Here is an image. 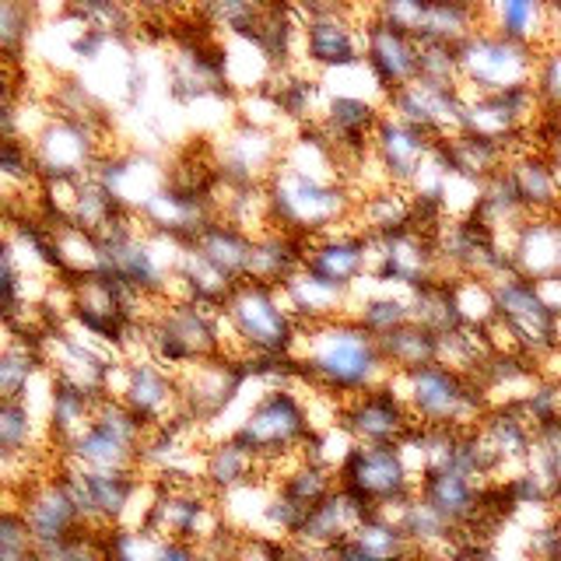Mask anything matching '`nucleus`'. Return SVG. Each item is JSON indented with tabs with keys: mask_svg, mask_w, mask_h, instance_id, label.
I'll return each instance as SVG.
<instances>
[{
	"mask_svg": "<svg viewBox=\"0 0 561 561\" xmlns=\"http://www.w3.org/2000/svg\"><path fill=\"white\" fill-rule=\"evenodd\" d=\"M291 358L298 382L309 386L312 393L333 397L341 403L393 379L379 337H373L355 316L302 327Z\"/></svg>",
	"mask_w": 561,
	"mask_h": 561,
	"instance_id": "obj_1",
	"label": "nucleus"
},
{
	"mask_svg": "<svg viewBox=\"0 0 561 561\" xmlns=\"http://www.w3.org/2000/svg\"><path fill=\"white\" fill-rule=\"evenodd\" d=\"M225 355L239 358H288L298 344V320L274 285L242 280L221 306Z\"/></svg>",
	"mask_w": 561,
	"mask_h": 561,
	"instance_id": "obj_2",
	"label": "nucleus"
},
{
	"mask_svg": "<svg viewBox=\"0 0 561 561\" xmlns=\"http://www.w3.org/2000/svg\"><path fill=\"white\" fill-rule=\"evenodd\" d=\"M267 201L274 228L309 242L347 225L358 210L351 183L320 180V175H306L288 165H277V172L267 180Z\"/></svg>",
	"mask_w": 561,
	"mask_h": 561,
	"instance_id": "obj_3",
	"label": "nucleus"
},
{
	"mask_svg": "<svg viewBox=\"0 0 561 561\" xmlns=\"http://www.w3.org/2000/svg\"><path fill=\"white\" fill-rule=\"evenodd\" d=\"M397 393L408 403L417 428H446V432H478L491 414L488 397L470 376L432 362L414 373H393Z\"/></svg>",
	"mask_w": 561,
	"mask_h": 561,
	"instance_id": "obj_4",
	"label": "nucleus"
},
{
	"mask_svg": "<svg viewBox=\"0 0 561 561\" xmlns=\"http://www.w3.org/2000/svg\"><path fill=\"white\" fill-rule=\"evenodd\" d=\"M312 435L316 428H312L309 400L302 397V382H285V386H267L228 438H236L253 456H260L263 467H271L302 453Z\"/></svg>",
	"mask_w": 561,
	"mask_h": 561,
	"instance_id": "obj_5",
	"label": "nucleus"
},
{
	"mask_svg": "<svg viewBox=\"0 0 561 561\" xmlns=\"http://www.w3.org/2000/svg\"><path fill=\"white\" fill-rule=\"evenodd\" d=\"M145 341L148 355L172 376H180L193 365L225 355L221 309H207L197 302H165L154 309Z\"/></svg>",
	"mask_w": 561,
	"mask_h": 561,
	"instance_id": "obj_6",
	"label": "nucleus"
},
{
	"mask_svg": "<svg viewBox=\"0 0 561 561\" xmlns=\"http://www.w3.org/2000/svg\"><path fill=\"white\" fill-rule=\"evenodd\" d=\"M148 425L119 397H102L95 421L64 449V463L92 473L140 470V453L148 443Z\"/></svg>",
	"mask_w": 561,
	"mask_h": 561,
	"instance_id": "obj_7",
	"label": "nucleus"
},
{
	"mask_svg": "<svg viewBox=\"0 0 561 561\" xmlns=\"http://www.w3.org/2000/svg\"><path fill=\"white\" fill-rule=\"evenodd\" d=\"M537 57L540 53L530 46H519L491 28H478L470 39L456 46L463 95H505L516 88H530Z\"/></svg>",
	"mask_w": 561,
	"mask_h": 561,
	"instance_id": "obj_8",
	"label": "nucleus"
},
{
	"mask_svg": "<svg viewBox=\"0 0 561 561\" xmlns=\"http://www.w3.org/2000/svg\"><path fill=\"white\" fill-rule=\"evenodd\" d=\"M337 484L368 513H397L417 495V481L397 446H355L337 470Z\"/></svg>",
	"mask_w": 561,
	"mask_h": 561,
	"instance_id": "obj_9",
	"label": "nucleus"
},
{
	"mask_svg": "<svg viewBox=\"0 0 561 561\" xmlns=\"http://www.w3.org/2000/svg\"><path fill=\"white\" fill-rule=\"evenodd\" d=\"M355 14L358 11L337 8V4L298 8V22H302L298 57L327 70V75L365 64V22H358Z\"/></svg>",
	"mask_w": 561,
	"mask_h": 561,
	"instance_id": "obj_10",
	"label": "nucleus"
},
{
	"mask_svg": "<svg viewBox=\"0 0 561 561\" xmlns=\"http://www.w3.org/2000/svg\"><path fill=\"white\" fill-rule=\"evenodd\" d=\"M105 127L70 116H53L49 127L32 140L35 165H39L43 183H81L95 172Z\"/></svg>",
	"mask_w": 561,
	"mask_h": 561,
	"instance_id": "obj_11",
	"label": "nucleus"
},
{
	"mask_svg": "<svg viewBox=\"0 0 561 561\" xmlns=\"http://www.w3.org/2000/svg\"><path fill=\"white\" fill-rule=\"evenodd\" d=\"M105 397H119L148 428H162L183 414L180 376H172L151 355L116 362L110 373V386H105Z\"/></svg>",
	"mask_w": 561,
	"mask_h": 561,
	"instance_id": "obj_12",
	"label": "nucleus"
},
{
	"mask_svg": "<svg viewBox=\"0 0 561 561\" xmlns=\"http://www.w3.org/2000/svg\"><path fill=\"white\" fill-rule=\"evenodd\" d=\"M250 382H260V379H253L250 358H239V355H218L210 362L186 368V373H180L183 417L193 421L197 428L210 425V421H218L232 408Z\"/></svg>",
	"mask_w": 561,
	"mask_h": 561,
	"instance_id": "obj_13",
	"label": "nucleus"
},
{
	"mask_svg": "<svg viewBox=\"0 0 561 561\" xmlns=\"http://www.w3.org/2000/svg\"><path fill=\"white\" fill-rule=\"evenodd\" d=\"M495 320L513 333L523 355L543 358L548 351L558 347V316L543 306L537 291V280L523 274H508L495 280Z\"/></svg>",
	"mask_w": 561,
	"mask_h": 561,
	"instance_id": "obj_14",
	"label": "nucleus"
},
{
	"mask_svg": "<svg viewBox=\"0 0 561 561\" xmlns=\"http://www.w3.org/2000/svg\"><path fill=\"white\" fill-rule=\"evenodd\" d=\"M285 145L288 140L277 137V130H263L239 119L210 148V158H215V169L225 186H267L280 165Z\"/></svg>",
	"mask_w": 561,
	"mask_h": 561,
	"instance_id": "obj_15",
	"label": "nucleus"
},
{
	"mask_svg": "<svg viewBox=\"0 0 561 561\" xmlns=\"http://www.w3.org/2000/svg\"><path fill=\"white\" fill-rule=\"evenodd\" d=\"M341 425L358 446H400L417 425L393 379L341 403Z\"/></svg>",
	"mask_w": 561,
	"mask_h": 561,
	"instance_id": "obj_16",
	"label": "nucleus"
},
{
	"mask_svg": "<svg viewBox=\"0 0 561 561\" xmlns=\"http://www.w3.org/2000/svg\"><path fill=\"white\" fill-rule=\"evenodd\" d=\"M463 88L453 84H432V81H411L386 95V113L411 123V127L425 130L435 140H446L463 130Z\"/></svg>",
	"mask_w": 561,
	"mask_h": 561,
	"instance_id": "obj_17",
	"label": "nucleus"
},
{
	"mask_svg": "<svg viewBox=\"0 0 561 561\" xmlns=\"http://www.w3.org/2000/svg\"><path fill=\"white\" fill-rule=\"evenodd\" d=\"M417 57L421 43L414 35L379 22L373 18V8L365 11V67L382 95H393L397 88L417 81Z\"/></svg>",
	"mask_w": 561,
	"mask_h": 561,
	"instance_id": "obj_18",
	"label": "nucleus"
},
{
	"mask_svg": "<svg viewBox=\"0 0 561 561\" xmlns=\"http://www.w3.org/2000/svg\"><path fill=\"white\" fill-rule=\"evenodd\" d=\"M435 145L438 140L428 137L425 130H417V127H411V123H403V119L386 113L376 137H373V154H376L379 169L386 172V183L400 186V190H411L417 175L425 172V165L432 162Z\"/></svg>",
	"mask_w": 561,
	"mask_h": 561,
	"instance_id": "obj_19",
	"label": "nucleus"
},
{
	"mask_svg": "<svg viewBox=\"0 0 561 561\" xmlns=\"http://www.w3.org/2000/svg\"><path fill=\"white\" fill-rule=\"evenodd\" d=\"M302 267L330 280V285L358 291L362 280L368 277V236L351 221L333 228V232L309 242Z\"/></svg>",
	"mask_w": 561,
	"mask_h": 561,
	"instance_id": "obj_20",
	"label": "nucleus"
},
{
	"mask_svg": "<svg viewBox=\"0 0 561 561\" xmlns=\"http://www.w3.org/2000/svg\"><path fill=\"white\" fill-rule=\"evenodd\" d=\"M505 175L530 218L561 215V180H558V172H554L543 145L519 140V145L508 151Z\"/></svg>",
	"mask_w": 561,
	"mask_h": 561,
	"instance_id": "obj_21",
	"label": "nucleus"
},
{
	"mask_svg": "<svg viewBox=\"0 0 561 561\" xmlns=\"http://www.w3.org/2000/svg\"><path fill=\"white\" fill-rule=\"evenodd\" d=\"M365 516H373V513L337 484V491H330L320 505L309 508L306 523L298 526V534L291 540L312 543V548H344V543L355 537Z\"/></svg>",
	"mask_w": 561,
	"mask_h": 561,
	"instance_id": "obj_22",
	"label": "nucleus"
},
{
	"mask_svg": "<svg viewBox=\"0 0 561 561\" xmlns=\"http://www.w3.org/2000/svg\"><path fill=\"white\" fill-rule=\"evenodd\" d=\"M508 253H513L516 274L530 277V280L561 274V215L530 218L516 232L513 250Z\"/></svg>",
	"mask_w": 561,
	"mask_h": 561,
	"instance_id": "obj_23",
	"label": "nucleus"
},
{
	"mask_svg": "<svg viewBox=\"0 0 561 561\" xmlns=\"http://www.w3.org/2000/svg\"><path fill=\"white\" fill-rule=\"evenodd\" d=\"M190 250L204 263H210L218 274H225L232 285H242L250 277V260H253V236L242 232L239 225L215 218L204 232L190 242Z\"/></svg>",
	"mask_w": 561,
	"mask_h": 561,
	"instance_id": "obj_24",
	"label": "nucleus"
},
{
	"mask_svg": "<svg viewBox=\"0 0 561 561\" xmlns=\"http://www.w3.org/2000/svg\"><path fill=\"white\" fill-rule=\"evenodd\" d=\"M99 403H102L99 393L84 390V386H78V382H67L60 376H53V393H49V408H46L49 443L67 449L95 421Z\"/></svg>",
	"mask_w": 561,
	"mask_h": 561,
	"instance_id": "obj_25",
	"label": "nucleus"
},
{
	"mask_svg": "<svg viewBox=\"0 0 561 561\" xmlns=\"http://www.w3.org/2000/svg\"><path fill=\"white\" fill-rule=\"evenodd\" d=\"M306 250H309V239L280 232V228H267V232H260L253 239V260H250V277L245 280H260V285L280 288L295 271H302Z\"/></svg>",
	"mask_w": 561,
	"mask_h": 561,
	"instance_id": "obj_26",
	"label": "nucleus"
},
{
	"mask_svg": "<svg viewBox=\"0 0 561 561\" xmlns=\"http://www.w3.org/2000/svg\"><path fill=\"white\" fill-rule=\"evenodd\" d=\"M481 25L505 35L519 46L548 49L551 28H548V4H530V0H505V4H484Z\"/></svg>",
	"mask_w": 561,
	"mask_h": 561,
	"instance_id": "obj_27",
	"label": "nucleus"
},
{
	"mask_svg": "<svg viewBox=\"0 0 561 561\" xmlns=\"http://www.w3.org/2000/svg\"><path fill=\"white\" fill-rule=\"evenodd\" d=\"M253 481H263V460L242 443H236V438H215L204 449V484L215 495H228V491L245 488Z\"/></svg>",
	"mask_w": 561,
	"mask_h": 561,
	"instance_id": "obj_28",
	"label": "nucleus"
},
{
	"mask_svg": "<svg viewBox=\"0 0 561 561\" xmlns=\"http://www.w3.org/2000/svg\"><path fill=\"white\" fill-rule=\"evenodd\" d=\"M481 25V8L478 4H456V0H428L425 18L414 39L417 43H443V46H460L470 39Z\"/></svg>",
	"mask_w": 561,
	"mask_h": 561,
	"instance_id": "obj_29",
	"label": "nucleus"
},
{
	"mask_svg": "<svg viewBox=\"0 0 561 561\" xmlns=\"http://www.w3.org/2000/svg\"><path fill=\"white\" fill-rule=\"evenodd\" d=\"M43 341L46 337H8L4 355H0V397L4 400H22L46 373Z\"/></svg>",
	"mask_w": 561,
	"mask_h": 561,
	"instance_id": "obj_30",
	"label": "nucleus"
},
{
	"mask_svg": "<svg viewBox=\"0 0 561 561\" xmlns=\"http://www.w3.org/2000/svg\"><path fill=\"white\" fill-rule=\"evenodd\" d=\"M355 320L373 333V337H386L400 327H408L414 320V309H411V295L408 291H393V288H382L379 291H368L365 298L355 295L351 302V312Z\"/></svg>",
	"mask_w": 561,
	"mask_h": 561,
	"instance_id": "obj_31",
	"label": "nucleus"
},
{
	"mask_svg": "<svg viewBox=\"0 0 561 561\" xmlns=\"http://www.w3.org/2000/svg\"><path fill=\"white\" fill-rule=\"evenodd\" d=\"M379 347L386 362H390L393 373H414V368L421 365H432L438 362V333L421 327V323H408L400 327L393 333H386V337H379Z\"/></svg>",
	"mask_w": 561,
	"mask_h": 561,
	"instance_id": "obj_32",
	"label": "nucleus"
},
{
	"mask_svg": "<svg viewBox=\"0 0 561 561\" xmlns=\"http://www.w3.org/2000/svg\"><path fill=\"white\" fill-rule=\"evenodd\" d=\"M347 543H355V548H362L365 554H373L379 561H414V548L408 534L400 530V523L393 513H373L365 516L362 526L355 530V537H351Z\"/></svg>",
	"mask_w": 561,
	"mask_h": 561,
	"instance_id": "obj_33",
	"label": "nucleus"
},
{
	"mask_svg": "<svg viewBox=\"0 0 561 561\" xmlns=\"http://www.w3.org/2000/svg\"><path fill=\"white\" fill-rule=\"evenodd\" d=\"M32 28H35L32 4H22V0H0V49H4V64L22 67Z\"/></svg>",
	"mask_w": 561,
	"mask_h": 561,
	"instance_id": "obj_34",
	"label": "nucleus"
},
{
	"mask_svg": "<svg viewBox=\"0 0 561 561\" xmlns=\"http://www.w3.org/2000/svg\"><path fill=\"white\" fill-rule=\"evenodd\" d=\"M0 561H39V543L14 505H8L0 519Z\"/></svg>",
	"mask_w": 561,
	"mask_h": 561,
	"instance_id": "obj_35",
	"label": "nucleus"
},
{
	"mask_svg": "<svg viewBox=\"0 0 561 561\" xmlns=\"http://www.w3.org/2000/svg\"><path fill=\"white\" fill-rule=\"evenodd\" d=\"M417 78L421 81H432V84H453V88H460V60H456V46L421 43Z\"/></svg>",
	"mask_w": 561,
	"mask_h": 561,
	"instance_id": "obj_36",
	"label": "nucleus"
},
{
	"mask_svg": "<svg viewBox=\"0 0 561 561\" xmlns=\"http://www.w3.org/2000/svg\"><path fill=\"white\" fill-rule=\"evenodd\" d=\"M534 92L543 105V113L561 110V46L540 49L537 57V75H534Z\"/></svg>",
	"mask_w": 561,
	"mask_h": 561,
	"instance_id": "obj_37",
	"label": "nucleus"
},
{
	"mask_svg": "<svg viewBox=\"0 0 561 561\" xmlns=\"http://www.w3.org/2000/svg\"><path fill=\"white\" fill-rule=\"evenodd\" d=\"M158 561H204L201 554V543H190V540H165L162 543V554Z\"/></svg>",
	"mask_w": 561,
	"mask_h": 561,
	"instance_id": "obj_38",
	"label": "nucleus"
},
{
	"mask_svg": "<svg viewBox=\"0 0 561 561\" xmlns=\"http://www.w3.org/2000/svg\"><path fill=\"white\" fill-rule=\"evenodd\" d=\"M537 291H540V298H543V306H548V309L558 316V320H561V274L537 280Z\"/></svg>",
	"mask_w": 561,
	"mask_h": 561,
	"instance_id": "obj_39",
	"label": "nucleus"
},
{
	"mask_svg": "<svg viewBox=\"0 0 561 561\" xmlns=\"http://www.w3.org/2000/svg\"><path fill=\"white\" fill-rule=\"evenodd\" d=\"M548 28H551L548 46H561V4H548Z\"/></svg>",
	"mask_w": 561,
	"mask_h": 561,
	"instance_id": "obj_40",
	"label": "nucleus"
},
{
	"mask_svg": "<svg viewBox=\"0 0 561 561\" xmlns=\"http://www.w3.org/2000/svg\"><path fill=\"white\" fill-rule=\"evenodd\" d=\"M417 558V554H414ZM337 561H379L373 554H365L362 548H355V543H344V548H337Z\"/></svg>",
	"mask_w": 561,
	"mask_h": 561,
	"instance_id": "obj_41",
	"label": "nucleus"
},
{
	"mask_svg": "<svg viewBox=\"0 0 561 561\" xmlns=\"http://www.w3.org/2000/svg\"><path fill=\"white\" fill-rule=\"evenodd\" d=\"M548 158H551V165H554L558 180H561V145H551V148H548Z\"/></svg>",
	"mask_w": 561,
	"mask_h": 561,
	"instance_id": "obj_42",
	"label": "nucleus"
}]
</instances>
